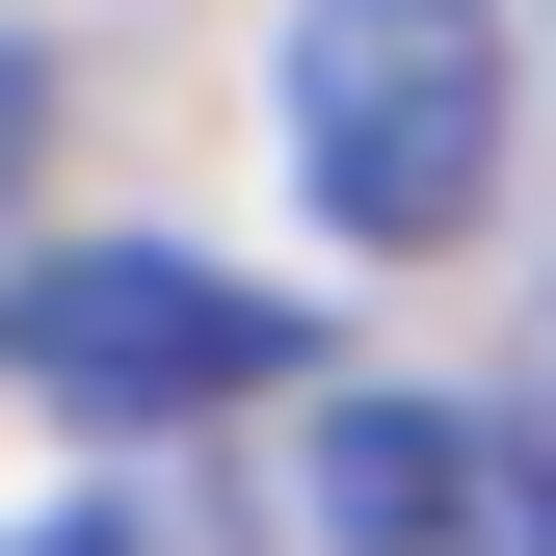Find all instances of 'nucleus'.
I'll use <instances>...</instances> for the list:
<instances>
[{
  "label": "nucleus",
  "mask_w": 556,
  "mask_h": 556,
  "mask_svg": "<svg viewBox=\"0 0 556 556\" xmlns=\"http://www.w3.org/2000/svg\"><path fill=\"white\" fill-rule=\"evenodd\" d=\"M265 132H292V213L318 239L451 265L477 213H504V0H292Z\"/></svg>",
  "instance_id": "nucleus-1"
},
{
  "label": "nucleus",
  "mask_w": 556,
  "mask_h": 556,
  "mask_svg": "<svg viewBox=\"0 0 556 556\" xmlns=\"http://www.w3.org/2000/svg\"><path fill=\"white\" fill-rule=\"evenodd\" d=\"M0 371H27L53 425L160 451V425H213V397H292V292H239V265H186V239H53L27 292H0Z\"/></svg>",
  "instance_id": "nucleus-2"
},
{
  "label": "nucleus",
  "mask_w": 556,
  "mask_h": 556,
  "mask_svg": "<svg viewBox=\"0 0 556 556\" xmlns=\"http://www.w3.org/2000/svg\"><path fill=\"white\" fill-rule=\"evenodd\" d=\"M292 504H318V556H556V451L504 397H318Z\"/></svg>",
  "instance_id": "nucleus-3"
},
{
  "label": "nucleus",
  "mask_w": 556,
  "mask_h": 556,
  "mask_svg": "<svg viewBox=\"0 0 556 556\" xmlns=\"http://www.w3.org/2000/svg\"><path fill=\"white\" fill-rule=\"evenodd\" d=\"M0 556H160V530H132V504H53V530H0Z\"/></svg>",
  "instance_id": "nucleus-4"
},
{
  "label": "nucleus",
  "mask_w": 556,
  "mask_h": 556,
  "mask_svg": "<svg viewBox=\"0 0 556 556\" xmlns=\"http://www.w3.org/2000/svg\"><path fill=\"white\" fill-rule=\"evenodd\" d=\"M530 344H556V318H530Z\"/></svg>",
  "instance_id": "nucleus-5"
}]
</instances>
